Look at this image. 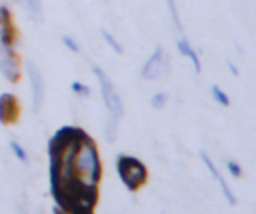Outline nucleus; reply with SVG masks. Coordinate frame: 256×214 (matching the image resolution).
<instances>
[{
    "label": "nucleus",
    "mask_w": 256,
    "mask_h": 214,
    "mask_svg": "<svg viewBox=\"0 0 256 214\" xmlns=\"http://www.w3.org/2000/svg\"><path fill=\"white\" fill-rule=\"evenodd\" d=\"M74 172L86 184L98 186V182L102 178V160H100L96 142L90 136H86L74 152Z\"/></svg>",
    "instance_id": "f257e3e1"
},
{
    "label": "nucleus",
    "mask_w": 256,
    "mask_h": 214,
    "mask_svg": "<svg viewBox=\"0 0 256 214\" xmlns=\"http://www.w3.org/2000/svg\"><path fill=\"white\" fill-rule=\"evenodd\" d=\"M116 170H118V176H120L122 184L130 192H138L148 180V168L136 156L120 154L116 158Z\"/></svg>",
    "instance_id": "f03ea898"
},
{
    "label": "nucleus",
    "mask_w": 256,
    "mask_h": 214,
    "mask_svg": "<svg viewBox=\"0 0 256 214\" xmlns=\"http://www.w3.org/2000/svg\"><path fill=\"white\" fill-rule=\"evenodd\" d=\"M92 72H94V76H96L98 82H100L102 98H104V104H106V108H108V112H110V118H114V120L120 122L122 116H124V106H122V100H120V96H118V92H116L112 80L106 76V72H104L100 66H94Z\"/></svg>",
    "instance_id": "7ed1b4c3"
},
{
    "label": "nucleus",
    "mask_w": 256,
    "mask_h": 214,
    "mask_svg": "<svg viewBox=\"0 0 256 214\" xmlns=\"http://www.w3.org/2000/svg\"><path fill=\"white\" fill-rule=\"evenodd\" d=\"M0 74L8 80V82H18L22 76V66L18 56L14 54V46H6L0 44Z\"/></svg>",
    "instance_id": "20e7f679"
},
{
    "label": "nucleus",
    "mask_w": 256,
    "mask_h": 214,
    "mask_svg": "<svg viewBox=\"0 0 256 214\" xmlns=\"http://www.w3.org/2000/svg\"><path fill=\"white\" fill-rule=\"evenodd\" d=\"M26 72H28V78H30V90H32V110L38 112L42 102H44V76L40 72V68L34 64V62H28L26 64Z\"/></svg>",
    "instance_id": "39448f33"
},
{
    "label": "nucleus",
    "mask_w": 256,
    "mask_h": 214,
    "mask_svg": "<svg viewBox=\"0 0 256 214\" xmlns=\"http://www.w3.org/2000/svg\"><path fill=\"white\" fill-rule=\"evenodd\" d=\"M166 66H168V58L164 56L162 46H156V48H154V54L144 62L140 74H142V78H146V80H156V78L164 72Z\"/></svg>",
    "instance_id": "423d86ee"
},
{
    "label": "nucleus",
    "mask_w": 256,
    "mask_h": 214,
    "mask_svg": "<svg viewBox=\"0 0 256 214\" xmlns=\"http://www.w3.org/2000/svg\"><path fill=\"white\" fill-rule=\"evenodd\" d=\"M20 114V106L14 94H0V122L2 124H12Z\"/></svg>",
    "instance_id": "0eeeda50"
},
{
    "label": "nucleus",
    "mask_w": 256,
    "mask_h": 214,
    "mask_svg": "<svg viewBox=\"0 0 256 214\" xmlns=\"http://www.w3.org/2000/svg\"><path fill=\"white\" fill-rule=\"evenodd\" d=\"M14 38H16V32H14V26H12L10 10H8L6 4H2L0 6V44L14 46Z\"/></svg>",
    "instance_id": "6e6552de"
},
{
    "label": "nucleus",
    "mask_w": 256,
    "mask_h": 214,
    "mask_svg": "<svg viewBox=\"0 0 256 214\" xmlns=\"http://www.w3.org/2000/svg\"><path fill=\"white\" fill-rule=\"evenodd\" d=\"M200 158H202V162L206 164V168L210 170V174L214 176V180H216V182L220 184V188H222V192H224V196H226V200H228V202H230V204L234 206V204H236V198H234V192L230 190V186H228V182H226V180H224V178L220 176V172H218V168L214 166V162L210 160V156H208L206 152H200Z\"/></svg>",
    "instance_id": "1a4fd4ad"
},
{
    "label": "nucleus",
    "mask_w": 256,
    "mask_h": 214,
    "mask_svg": "<svg viewBox=\"0 0 256 214\" xmlns=\"http://www.w3.org/2000/svg\"><path fill=\"white\" fill-rule=\"evenodd\" d=\"M18 4L24 8V12L28 14V18L32 22H42L44 20V12H42V2L40 0H18Z\"/></svg>",
    "instance_id": "9d476101"
},
{
    "label": "nucleus",
    "mask_w": 256,
    "mask_h": 214,
    "mask_svg": "<svg viewBox=\"0 0 256 214\" xmlns=\"http://www.w3.org/2000/svg\"><path fill=\"white\" fill-rule=\"evenodd\" d=\"M176 48L186 56V58H190L192 60V64H194V70L200 74V70H202V66H200V58H198V52L190 46V42L186 40V36H180L178 38V42H176Z\"/></svg>",
    "instance_id": "9b49d317"
},
{
    "label": "nucleus",
    "mask_w": 256,
    "mask_h": 214,
    "mask_svg": "<svg viewBox=\"0 0 256 214\" xmlns=\"http://www.w3.org/2000/svg\"><path fill=\"white\" fill-rule=\"evenodd\" d=\"M10 150H12V154L16 156V160H20V162L28 164V152L24 150V146H22L20 142H16V140H10Z\"/></svg>",
    "instance_id": "f8f14e48"
},
{
    "label": "nucleus",
    "mask_w": 256,
    "mask_h": 214,
    "mask_svg": "<svg viewBox=\"0 0 256 214\" xmlns=\"http://www.w3.org/2000/svg\"><path fill=\"white\" fill-rule=\"evenodd\" d=\"M102 36H104V40L108 42V46H110V48H112L116 54H124V48H122V44H120V42H118V40H116V38H114V36H112L108 30H102Z\"/></svg>",
    "instance_id": "ddd939ff"
},
{
    "label": "nucleus",
    "mask_w": 256,
    "mask_h": 214,
    "mask_svg": "<svg viewBox=\"0 0 256 214\" xmlns=\"http://www.w3.org/2000/svg\"><path fill=\"white\" fill-rule=\"evenodd\" d=\"M168 2V10H170V16H172V22L176 26V30L182 34V22H180V14H178V8H176V2L174 0H166Z\"/></svg>",
    "instance_id": "4468645a"
},
{
    "label": "nucleus",
    "mask_w": 256,
    "mask_h": 214,
    "mask_svg": "<svg viewBox=\"0 0 256 214\" xmlns=\"http://www.w3.org/2000/svg\"><path fill=\"white\" fill-rule=\"evenodd\" d=\"M210 92H212V96H214V100H216L218 104H222V106H228V104H230L228 94H226V92H222V90H220V86H216V84H214V86L210 88Z\"/></svg>",
    "instance_id": "2eb2a0df"
},
{
    "label": "nucleus",
    "mask_w": 256,
    "mask_h": 214,
    "mask_svg": "<svg viewBox=\"0 0 256 214\" xmlns=\"http://www.w3.org/2000/svg\"><path fill=\"white\" fill-rule=\"evenodd\" d=\"M226 168H228V172L234 176V178H242V168H240V164L236 162V160H226Z\"/></svg>",
    "instance_id": "dca6fc26"
},
{
    "label": "nucleus",
    "mask_w": 256,
    "mask_h": 214,
    "mask_svg": "<svg viewBox=\"0 0 256 214\" xmlns=\"http://www.w3.org/2000/svg\"><path fill=\"white\" fill-rule=\"evenodd\" d=\"M166 98H168V96H166L164 92L154 94V96H152V102H150V104H152V108H156V110L164 108V106H166Z\"/></svg>",
    "instance_id": "f3484780"
},
{
    "label": "nucleus",
    "mask_w": 256,
    "mask_h": 214,
    "mask_svg": "<svg viewBox=\"0 0 256 214\" xmlns=\"http://www.w3.org/2000/svg\"><path fill=\"white\" fill-rule=\"evenodd\" d=\"M62 44L70 50V52H80V46H78V42L72 38V36H68V34H64L62 36Z\"/></svg>",
    "instance_id": "a211bd4d"
},
{
    "label": "nucleus",
    "mask_w": 256,
    "mask_h": 214,
    "mask_svg": "<svg viewBox=\"0 0 256 214\" xmlns=\"http://www.w3.org/2000/svg\"><path fill=\"white\" fill-rule=\"evenodd\" d=\"M72 90L76 94H80V96H90V88L86 84H82V82H72Z\"/></svg>",
    "instance_id": "6ab92c4d"
},
{
    "label": "nucleus",
    "mask_w": 256,
    "mask_h": 214,
    "mask_svg": "<svg viewBox=\"0 0 256 214\" xmlns=\"http://www.w3.org/2000/svg\"><path fill=\"white\" fill-rule=\"evenodd\" d=\"M226 64H228V68H230V72H232V74H234V76H238V68H236V66H234V64H232V62H230V60H228V62H226Z\"/></svg>",
    "instance_id": "aec40b11"
}]
</instances>
